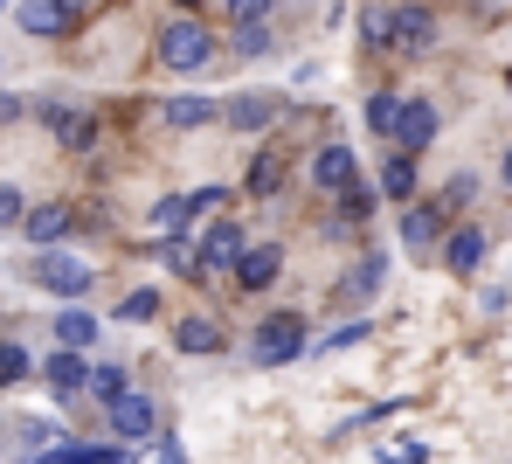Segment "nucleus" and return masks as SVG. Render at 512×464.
<instances>
[{
	"label": "nucleus",
	"mask_w": 512,
	"mask_h": 464,
	"mask_svg": "<svg viewBox=\"0 0 512 464\" xmlns=\"http://www.w3.org/2000/svg\"><path fill=\"white\" fill-rule=\"evenodd\" d=\"M256 368H284V361H298L305 354V319L298 312H270L263 326H256Z\"/></svg>",
	"instance_id": "1"
},
{
	"label": "nucleus",
	"mask_w": 512,
	"mask_h": 464,
	"mask_svg": "<svg viewBox=\"0 0 512 464\" xmlns=\"http://www.w3.org/2000/svg\"><path fill=\"white\" fill-rule=\"evenodd\" d=\"M208 56H215V35H208L201 21H187V14H180V21L160 28V63H173V70H201Z\"/></svg>",
	"instance_id": "2"
},
{
	"label": "nucleus",
	"mask_w": 512,
	"mask_h": 464,
	"mask_svg": "<svg viewBox=\"0 0 512 464\" xmlns=\"http://www.w3.org/2000/svg\"><path fill=\"white\" fill-rule=\"evenodd\" d=\"M35 284H42V291H56V298H84V291H90V264L42 250V257H35Z\"/></svg>",
	"instance_id": "3"
},
{
	"label": "nucleus",
	"mask_w": 512,
	"mask_h": 464,
	"mask_svg": "<svg viewBox=\"0 0 512 464\" xmlns=\"http://www.w3.org/2000/svg\"><path fill=\"white\" fill-rule=\"evenodd\" d=\"M250 250V236L236 229V222H215L208 229V243H201V278H215V271H236V257Z\"/></svg>",
	"instance_id": "4"
},
{
	"label": "nucleus",
	"mask_w": 512,
	"mask_h": 464,
	"mask_svg": "<svg viewBox=\"0 0 512 464\" xmlns=\"http://www.w3.org/2000/svg\"><path fill=\"white\" fill-rule=\"evenodd\" d=\"M153 423H160V409H153L146 395H118V402H111V430H118L125 444H139V437H153Z\"/></svg>",
	"instance_id": "5"
},
{
	"label": "nucleus",
	"mask_w": 512,
	"mask_h": 464,
	"mask_svg": "<svg viewBox=\"0 0 512 464\" xmlns=\"http://www.w3.org/2000/svg\"><path fill=\"white\" fill-rule=\"evenodd\" d=\"M277 271H284V250H277V243H250V250L236 257V284H243V291H263Z\"/></svg>",
	"instance_id": "6"
},
{
	"label": "nucleus",
	"mask_w": 512,
	"mask_h": 464,
	"mask_svg": "<svg viewBox=\"0 0 512 464\" xmlns=\"http://www.w3.org/2000/svg\"><path fill=\"white\" fill-rule=\"evenodd\" d=\"M429 139H436V111H429V104H402V111H395V146H402V153H423Z\"/></svg>",
	"instance_id": "7"
},
{
	"label": "nucleus",
	"mask_w": 512,
	"mask_h": 464,
	"mask_svg": "<svg viewBox=\"0 0 512 464\" xmlns=\"http://www.w3.org/2000/svg\"><path fill=\"white\" fill-rule=\"evenodd\" d=\"M312 181L326 187V194H346V187H353V153H346V146H319V160H312Z\"/></svg>",
	"instance_id": "8"
},
{
	"label": "nucleus",
	"mask_w": 512,
	"mask_h": 464,
	"mask_svg": "<svg viewBox=\"0 0 512 464\" xmlns=\"http://www.w3.org/2000/svg\"><path fill=\"white\" fill-rule=\"evenodd\" d=\"M388 35L402 49H429L436 42V21H429V7H402V14H388Z\"/></svg>",
	"instance_id": "9"
},
{
	"label": "nucleus",
	"mask_w": 512,
	"mask_h": 464,
	"mask_svg": "<svg viewBox=\"0 0 512 464\" xmlns=\"http://www.w3.org/2000/svg\"><path fill=\"white\" fill-rule=\"evenodd\" d=\"M21 28L28 35H63L70 28V0H21Z\"/></svg>",
	"instance_id": "10"
},
{
	"label": "nucleus",
	"mask_w": 512,
	"mask_h": 464,
	"mask_svg": "<svg viewBox=\"0 0 512 464\" xmlns=\"http://www.w3.org/2000/svg\"><path fill=\"white\" fill-rule=\"evenodd\" d=\"M173 347L180 354H222V326L215 319H180L173 326Z\"/></svg>",
	"instance_id": "11"
},
{
	"label": "nucleus",
	"mask_w": 512,
	"mask_h": 464,
	"mask_svg": "<svg viewBox=\"0 0 512 464\" xmlns=\"http://www.w3.org/2000/svg\"><path fill=\"white\" fill-rule=\"evenodd\" d=\"M443 257H450V271H457V278H471V271L485 264V236H478V229H457V236L443 243Z\"/></svg>",
	"instance_id": "12"
},
{
	"label": "nucleus",
	"mask_w": 512,
	"mask_h": 464,
	"mask_svg": "<svg viewBox=\"0 0 512 464\" xmlns=\"http://www.w3.org/2000/svg\"><path fill=\"white\" fill-rule=\"evenodd\" d=\"M42 374H49V388H56V395H77V388L90 381V361H77L70 347H56V361H49Z\"/></svg>",
	"instance_id": "13"
},
{
	"label": "nucleus",
	"mask_w": 512,
	"mask_h": 464,
	"mask_svg": "<svg viewBox=\"0 0 512 464\" xmlns=\"http://www.w3.org/2000/svg\"><path fill=\"white\" fill-rule=\"evenodd\" d=\"M270 118H277V97H236V104H229V125H236V132H263Z\"/></svg>",
	"instance_id": "14"
},
{
	"label": "nucleus",
	"mask_w": 512,
	"mask_h": 464,
	"mask_svg": "<svg viewBox=\"0 0 512 464\" xmlns=\"http://www.w3.org/2000/svg\"><path fill=\"white\" fill-rule=\"evenodd\" d=\"M436 236H443V215H436V208H409V215H402V243H409V250H429Z\"/></svg>",
	"instance_id": "15"
},
{
	"label": "nucleus",
	"mask_w": 512,
	"mask_h": 464,
	"mask_svg": "<svg viewBox=\"0 0 512 464\" xmlns=\"http://www.w3.org/2000/svg\"><path fill=\"white\" fill-rule=\"evenodd\" d=\"M21 222H28V236H35V243H56V236H70V208H63V201H49V208L21 215Z\"/></svg>",
	"instance_id": "16"
},
{
	"label": "nucleus",
	"mask_w": 512,
	"mask_h": 464,
	"mask_svg": "<svg viewBox=\"0 0 512 464\" xmlns=\"http://www.w3.org/2000/svg\"><path fill=\"white\" fill-rule=\"evenodd\" d=\"M381 194H395V201L416 194V160H409V153H388V167H381Z\"/></svg>",
	"instance_id": "17"
},
{
	"label": "nucleus",
	"mask_w": 512,
	"mask_h": 464,
	"mask_svg": "<svg viewBox=\"0 0 512 464\" xmlns=\"http://www.w3.org/2000/svg\"><path fill=\"white\" fill-rule=\"evenodd\" d=\"M90 340H97V319H90V312H56V347L77 354V347H90Z\"/></svg>",
	"instance_id": "18"
},
{
	"label": "nucleus",
	"mask_w": 512,
	"mask_h": 464,
	"mask_svg": "<svg viewBox=\"0 0 512 464\" xmlns=\"http://www.w3.org/2000/svg\"><path fill=\"white\" fill-rule=\"evenodd\" d=\"M35 464H125V444H118V451H84V444H70V451H42Z\"/></svg>",
	"instance_id": "19"
},
{
	"label": "nucleus",
	"mask_w": 512,
	"mask_h": 464,
	"mask_svg": "<svg viewBox=\"0 0 512 464\" xmlns=\"http://www.w3.org/2000/svg\"><path fill=\"white\" fill-rule=\"evenodd\" d=\"M215 118V104H201V97H180V104H167V125H180V132H194V125H208Z\"/></svg>",
	"instance_id": "20"
},
{
	"label": "nucleus",
	"mask_w": 512,
	"mask_h": 464,
	"mask_svg": "<svg viewBox=\"0 0 512 464\" xmlns=\"http://www.w3.org/2000/svg\"><path fill=\"white\" fill-rule=\"evenodd\" d=\"M84 388H97L104 402H118V395H132V381H125V368H111V361H104V368H90V381H84Z\"/></svg>",
	"instance_id": "21"
},
{
	"label": "nucleus",
	"mask_w": 512,
	"mask_h": 464,
	"mask_svg": "<svg viewBox=\"0 0 512 464\" xmlns=\"http://www.w3.org/2000/svg\"><path fill=\"white\" fill-rule=\"evenodd\" d=\"M14 381H28V354L7 340V347H0V388H14Z\"/></svg>",
	"instance_id": "22"
},
{
	"label": "nucleus",
	"mask_w": 512,
	"mask_h": 464,
	"mask_svg": "<svg viewBox=\"0 0 512 464\" xmlns=\"http://www.w3.org/2000/svg\"><path fill=\"white\" fill-rule=\"evenodd\" d=\"M277 174H284V160H277V153H263V160L250 167V194H270V187H277Z\"/></svg>",
	"instance_id": "23"
},
{
	"label": "nucleus",
	"mask_w": 512,
	"mask_h": 464,
	"mask_svg": "<svg viewBox=\"0 0 512 464\" xmlns=\"http://www.w3.org/2000/svg\"><path fill=\"white\" fill-rule=\"evenodd\" d=\"M395 111H402V104H395V91H381L374 104H367V125H374V132H395Z\"/></svg>",
	"instance_id": "24"
},
{
	"label": "nucleus",
	"mask_w": 512,
	"mask_h": 464,
	"mask_svg": "<svg viewBox=\"0 0 512 464\" xmlns=\"http://www.w3.org/2000/svg\"><path fill=\"white\" fill-rule=\"evenodd\" d=\"M153 222L180 236V222H194V208H187V194H180V201H160V208H153Z\"/></svg>",
	"instance_id": "25"
},
{
	"label": "nucleus",
	"mask_w": 512,
	"mask_h": 464,
	"mask_svg": "<svg viewBox=\"0 0 512 464\" xmlns=\"http://www.w3.org/2000/svg\"><path fill=\"white\" fill-rule=\"evenodd\" d=\"M160 264H167V271H180V278H194V271H201V264H194V250H187L180 236H173L167 250H160Z\"/></svg>",
	"instance_id": "26"
},
{
	"label": "nucleus",
	"mask_w": 512,
	"mask_h": 464,
	"mask_svg": "<svg viewBox=\"0 0 512 464\" xmlns=\"http://www.w3.org/2000/svg\"><path fill=\"white\" fill-rule=\"evenodd\" d=\"M118 312H125V319H153V312H160V291H132Z\"/></svg>",
	"instance_id": "27"
},
{
	"label": "nucleus",
	"mask_w": 512,
	"mask_h": 464,
	"mask_svg": "<svg viewBox=\"0 0 512 464\" xmlns=\"http://www.w3.org/2000/svg\"><path fill=\"white\" fill-rule=\"evenodd\" d=\"M374 284H381V257H367V264H360V271H353V284H346V291H353V298H367V291H374Z\"/></svg>",
	"instance_id": "28"
},
{
	"label": "nucleus",
	"mask_w": 512,
	"mask_h": 464,
	"mask_svg": "<svg viewBox=\"0 0 512 464\" xmlns=\"http://www.w3.org/2000/svg\"><path fill=\"white\" fill-rule=\"evenodd\" d=\"M471 194H478V181H471V174H457V181L443 187V208H464V201H471Z\"/></svg>",
	"instance_id": "29"
},
{
	"label": "nucleus",
	"mask_w": 512,
	"mask_h": 464,
	"mask_svg": "<svg viewBox=\"0 0 512 464\" xmlns=\"http://www.w3.org/2000/svg\"><path fill=\"white\" fill-rule=\"evenodd\" d=\"M21 215H28V208H21V187H0V229L21 222Z\"/></svg>",
	"instance_id": "30"
},
{
	"label": "nucleus",
	"mask_w": 512,
	"mask_h": 464,
	"mask_svg": "<svg viewBox=\"0 0 512 464\" xmlns=\"http://www.w3.org/2000/svg\"><path fill=\"white\" fill-rule=\"evenodd\" d=\"M381 458H388V464H423V444H388Z\"/></svg>",
	"instance_id": "31"
},
{
	"label": "nucleus",
	"mask_w": 512,
	"mask_h": 464,
	"mask_svg": "<svg viewBox=\"0 0 512 464\" xmlns=\"http://www.w3.org/2000/svg\"><path fill=\"white\" fill-rule=\"evenodd\" d=\"M367 42H388V7H367Z\"/></svg>",
	"instance_id": "32"
},
{
	"label": "nucleus",
	"mask_w": 512,
	"mask_h": 464,
	"mask_svg": "<svg viewBox=\"0 0 512 464\" xmlns=\"http://www.w3.org/2000/svg\"><path fill=\"white\" fill-rule=\"evenodd\" d=\"M243 49H250V56H256V49H270V35H263V21H243Z\"/></svg>",
	"instance_id": "33"
},
{
	"label": "nucleus",
	"mask_w": 512,
	"mask_h": 464,
	"mask_svg": "<svg viewBox=\"0 0 512 464\" xmlns=\"http://www.w3.org/2000/svg\"><path fill=\"white\" fill-rule=\"evenodd\" d=\"M229 14H243V21H256V14H263V0H229Z\"/></svg>",
	"instance_id": "34"
},
{
	"label": "nucleus",
	"mask_w": 512,
	"mask_h": 464,
	"mask_svg": "<svg viewBox=\"0 0 512 464\" xmlns=\"http://www.w3.org/2000/svg\"><path fill=\"white\" fill-rule=\"evenodd\" d=\"M21 118V97H0V125H14Z\"/></svg>",
	"instance_id": "35"
},
{
	"label": "nucleus",
	"mask_w": 512,
	"mask_h": 464,
	"mask_svg": "<svg viewBox=\"0 0 512 464\" xmlns=\"http://www.w3.org/2000/svg\"><path fill=\"white\" fill-rule=\"evenodd\" d=\"M160 464H187V451H180V444L167 437V444H160Z\"/></svg>",
	"instance_id": "36"
},
{
	"label": "nucleus",
	"mask_w": 512,
	"mask_h": 464,
	"mask_svg": "<svg viewBox=\"0 0 512 464\" xmlns=\"http://www.w3.org/2000/svg\"><path fill=\"white\" fill-rule=\"evenodd\" d=\"M506 187H512V153H506Z\"/></svg>",
	"instance_id": "37"
},
{
	"label": "nucleus",
	"mask_w": 512,
	"mask_h": 464,
	"mask_svg": "<svg viewBox=\"0 0 512 464\" xmlns=\"http://www.w3.org/2000/svg\"><path fill=\"white\" fill-rule=\"evenodd\" d=\"M180 7H194V0H180Z\"/></svg>",
	"instance_id": "38"
}]
</instances>
